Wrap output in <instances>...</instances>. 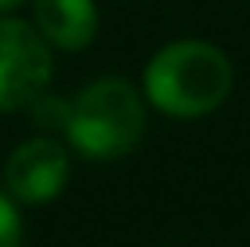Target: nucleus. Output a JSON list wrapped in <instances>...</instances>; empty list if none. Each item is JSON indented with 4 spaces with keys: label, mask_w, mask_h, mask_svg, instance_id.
Wrapping results in <instances>:
<instances>
[{
    "label": "nucleus",
    "mask_w": 250,
    "mask_h": 247,
    "mask_svg": "<svg viewBox=\"0 0 250 247\" xmlns=\"http://www.w3.org/2000/svg\"><path fill=\"white\" fill-rule=\"evenodd\" d=\"M0 247H22V218L19 200L0 185Z\"/></svg>",
    "instance_id": "6"
},
{
    "label": "nucleus",
    "mask_w": 250,
    "mask_h": 247,
    "mask_svg": "<svg viewBox=\"0 0 250 247\" xmlns=\"http://www.w3.org/2000/svg\"><path fill=\"white\" fill-rule=\"evenodd\" d=\"M51 80V47L37 25L0 15V113L29 109Z\"/></svg>",
    "instance_id": "3"
},
{
    "label": "nucleus",
    "mask_w": 250,
    "mask_h": 247,
    "mask_svg": "<svg viewBox=\"0 0 250 247\" xmlns=\"http://www.w3.org/2000/svg\"><path fill=\"white\" fill-rule=\"evenodd\" d=\"M69 146L87 160L127 157L145 131V102L127 80L105 76L80 91L65 109L62 124Z\"/></svg>",
    "instance_id": "2"
},
{
    "label": "nucleus",
    "mask_w": 250,
    "mask_h": 247,
    "mask_svg": "<svg viewBox=\"0 0 250 247\" xmlns=\"http://www.w3.org/2000/svg\"><path fill=\"white\" fill-rule=\"evenodd\" d=\"M33 19L40 37L58 51H83L98 37L94 0H33Z\"/></svg>",
    "instance_id": "5"
},
{
    "label": "nucleus",
    "mask_w": 250,
    "mask_h": 247,
    "mask_svg": "<svg viewBox=\"0 0 250 247\" xmlns=\"http://www.w3.org/2000/svg\"><path fill=\"white\" fill-rule=\"evenodd\" d=\"M65 182H69V153L51 135H37V138L15 146L4 164V189L29 207L58 200Z\"/></svg>",
    "instance_id": "4"
},
{
    "label": "nucleus",
    "mask_w": 250,
    "mask_h": 247,
    "mask_svg": "<svg viewBox=\"0 0 250 247\" xmlns=\"http://www.w3.org/2000/svg\"><path fill=\"white\" fill-rule=\"evenodd\" d=\"M232 62L210 40H174L145 66V98L178 120L207 116L229 98Z\"/></svg>",
    "instance_id": "1"
},
{
    "label": "nucleus",
    "mask_w": 250,
    "mask_h": 247,
    "mask_svg": "<svg viewBox=\"0 0 250 247\" xmlns=\"http://www.w3.org/2000/svg\"><path fill=\"white\" fill-rule=\"evenodd\" d=\"M22 0H0V15H7V11H15V7H19Z\"/></svg>",
    "instance_id": "7"
}]
</instances>
